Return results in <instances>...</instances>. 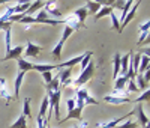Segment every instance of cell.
Masks as SVG:
<instances>
[{
    "mask_svg": "<svg viewBox=\"0 0 150 128\" xmlns=\"http://www.w3.org/2000/svg\"><path fill=\"white\" fill-rule=\"evenodd\" d=\"M102 8V5L99 3V2H92V0H87L86 2V9H87V14H90V15H96L99 9Z\"/></svg>",
    "mask_w": 150,
    "mask_h": 128,
    "instance_id": "17",
    "label": "cell"
},
{
    "mask_svg": "<svg viewBox=\"0 0 150 128\" xmlns=\"http://www.w3.org/2000/svg\"><path fill=\"white\" fill-rule=\"evenodd\" d=\"M86 54V53H84ZM84 54H80V56H75L74 59H71V60H66V62H63V63H59V65H54V69H59L60 71V68H74L75 65H78V63L84 59Z\"/></svg>",
    "mask_w": 150,
    "mask_h": 128,
    "instance_id": "7",
    "label": "cell"
},
{
    "mask_svg": "<svg viewBox=\"0 0 150 128\" xmlns=\"http://www.w3.org/2000/svg\"><path fill=\"white\" fill-rule=\"evenodd\" d=\"M0 98H3L6 102H9V101L12 99V95L8 92L6 79H5V77H0Z\"/></svg>",
    "mask_w": 150,
    "mask_h": 128,
    "instance_id": "16",
    "label": "cell"
},
{
    "mask_svg": "<svg viewBox=\"0 0 150 128\" xmlns=\"http://www.w3.org/2000/svg\"><path fill=\"white\" fill-rule=\"evenodd\" d=\"M112 11H114V9H112V6L101 8V9H99V12H98V14L95 15V20H99V18H102V17H107V15H110Z\"/></svg>",
    "mask_w": 150,
    "mask_h": 128,
    "instance_id": "27",
    "label": "cell"
},
{
    "mask_svg": "<svg viewBox=\"0 0 150 128\" xmlns=\"http://www.w3.org/2000/svg\"><path fill=\"white\" fill-rule=\"evenodd\" d=\"M42 77H44V80H45V83H47V84L53 80V75H51V72H42Z\"/></svg>",
    "mask_w": 150,
    "mask_h": 128,
    "instance_id": "36",
    "label": "cell"
},
{
    "mask_svg": "<svg viewBox=\"0 0 150 128\" xmlns=\"http://www.w3.org/2000/svg\"><path fill=\"white\" fill-rule=\"evenodd\" d=\"M137 127H138V122H135V121H132V119H126L123 124L117 125L116 128H137Z\"/></svg>",
    "mask_w": 150,
    "mask_h": 128,
    "instance_id": "30",
    "label": "cell"
},
{
    "mask_svg": "<svg viewBox=\"0 0 150 128\" xmlns=\"http://www.w3.org/2000/svg\"><path fill=\"white\" fill-rule=\"evenodd\" d=\"M66 104H68V112L74 110V109H75V98H69V99L66 101Z\"/></svg>",
    "mask_w": 150,
    "mask_h": 128,
    "instance_id": "34",
    "label": "cell"
},
{
    "mask_svg": "<svg viewBox=\"0 0 150 128\" xmlns=\"http://www.w3.org/2000/svg\"><path fill=\"white\" fill-rule=\"evenodd\" d=\"M104 101L108 104H125V102H131L132 98L131 97H112V95H107L104 97Z\"/></svg>",
    "mask_w": 150,
    "mask_h": 128,
    "instance_id": "12",
    "label": "cell"
},
{
    "mask_svg": "<svg viewBox=\"0 0 150 128\" xmlns=\"http://www.w3.org/2000/svg\"><path fill=\"white\" fill-rule=\"evenodd\" d=\"M135 80L138 82L135 86L138 87V91H143V89H149V71H146L144 74H137L135 75Z\"/></svg>",
    "mask_w": 150,
    "mask_h": 128,
    "instance_id": "8",
    "label": "cell"
},
{
    "mask_svg": "<svg viewBox=\"0 0 150 128\" xmlns=\"http://www.w3.org/2000/svg\"><path fill=\"white\" fill-rule=\"evenodd\" d=\"M93 75H95V62L90 60L89 63H87V67L81 71V74L78 75V79L75 80V82H72V84H74L75 87H83L87 82L92 79Z\"/></svg>",
    "mask_w": 150,
    "mask_h": 128,
    "instance_id": "2",
    "label": "cell"
},
{
    "mask_svg": "<svg viewBox=\"0 0 150 128\" xmlns=\"http://www.w3.org/2000/svg\"><path fill=\"white\" fill-rule=\"evenodd\" d=\"M41 47H38V45H35L33 42H27V48H26V53H24V57H36L38 54L41 53Z\"/></svg>",
    "mask_w": 150,
    "mask_h": 128,
    "instance_id": "15",
    "label": "cell"
},
{
    "mask_svg": "<svg viewBox=\"0 0 150 128\" xmlns=\"http://www.w3.org/2000/svg\"><path fill=\"white\" fill-rule=\"evenodd\" d=\"M24 75H26V72L20 71L15 77V84H14V99H18L20 97V89H21V84H23V80H24Z\"/></svg>",
    "mask_w": 150,
    "mask_h": 128,
    "instance_id": "13",
    "label": "cell"
},
{
    "mask_svg": "<svg viewBox=\"0 0 150 128\" xmlns=\"http://www.w3.org/2000/svg\"><path fill=\"white\" fill-rule=\"evenodd\" d=\"M72 29L71 27H68V26H65V29H63V35H62V39L59 41V44L53 48V51H51V57L54 59V60H59L60 57H62V50H63V44L68 41V38L72 35Z\"/></svg>",
    "mask_w": 150,
    "mask_h": 128,
    "instance_id": "3",
    "label": "cell"
},
{
    "mask_svg": "<svg viewBox=\"0 0 150 128\" xmlns=\"http://www.w3.org/2000/svg\"><path fill=\"white\" fill-rule=\"evenodd\" d=\"M47 107H48V98H47V95H45L44 99H42V104H41L39 114H38L39 118H44V121H45V116H47Z\"/></svg>",
    "mask_w": 150,
    "mask_h": 128,
    "instance_id": "28",
    "label": "cell"
},
{
    "mask_svg": "<svg viewBox=\"0 0 150 128\" xmlns=\"http://www.w3.org/2000/svg\"><path fill=\"white\" fill-rule=\"evenodd\" d=\"M77 99H81L83 102H84V106H87V104H98V101L95 99V98H92L90 97V94H89V91H87L86 87H78L77 91Z\"/></svg>",
    "mask_w": 150,
    "mask_h": 128,
    "instance_id": "5",
    "label": "cell"
},
{
    "mask_svg": "<svg viewBox=\"0 0 150 128\" xmlns=\"http://www.w3.org/2000/svg\"><path fill=\"white\" fill-rule=\"evenodd\" d=\"M149 56H141V60H140V67H138V72L137 74H144L146 71H149Z\"/></svg>",
    "mask_w": 150,
    "mask_h": 128,
    "instance_id": "26",
    "label": "cell"
},
{
    "mask_svg": "<svg viewBox=\"0 0 150 128\" xmlns=\"http://www.w3.org/2000/svg\"><path fill=\"white\" fill-rule=\"evenodd\" d=\"M140 3H141V2H135V3H134V6H132V9H131V11L128 12V15L125 17V20L122 21V24H120V33L123 32V29L126 27V26H128V24H129V23L132 21V18L135 17V12H137V9H138Z\"/></svg>",
    "mask_w": 150,
    "mask_h": 128,
    "instance_id": "9",
    "label": "cell"
},
{
    "mask_svg": "<svg viewBox=\"0 0 150 128\" xmlns=\"http://www.w3.org/2000/svg\"><path fill=\"white\" fill-rule=\"evenodd\" d=\"M110 17H111V24H112V29L114 30H117L119 33H120V21H119V18H117V15L114 14V11L110 14Z\"/></svg>",
    "mask_w": 150,
    "mask_h": 128,
    "instance_id": "29",
    "label": "cell"
},
{
    "mask_svg": "<svg viewBox=\"0 0 150 128\" xmlns=\"http://www.w3.org/2000/svg\"><path fill=\"white\" fill-rule=\"evenodd\" d=\"M47 128H51V127H50V125H47Z\"/></svg>",
    "mask_w": 150,
    "mask_h": 128,
    "instance_id": "37",
    "label": "cell"
},
{
    "mask_svg": "<svg viewBox=\"0 0 150 128\" xmlns=\"http://www.w3.org/2000/svg\"><path fill=\"white\" fill-rule=\"evenodd\" d=\"M87 15H89V14H87L86 6L78 8V9H75L71 15H68V17L63 20V24H65V26H68V27H71L74 32H75V30H78V29H81V27H84V29H86L84 20H86V17H87Z\"/></svg>",
    "mask_w": 150,
    "mask_h": 128,
    "instance_id": "1",
    "label": "cell"
},
{
    "mask_svg": "<svg viewBox=\"0 0 150 128\" xmlns=\"http://www.w3.org/2000/svg\"><path fill=\"white\" fill-rule=\"evenodd\" d=\"M44 11L47 12V15L51 14V15L56 17V18H60V17H62V12H60L59 9H56V3H54V2H45Z\"/></svg>",
    "mask_w": 150,
    "mask_h": 128,
    "instance_id": "14",
    "label": "cell"
},
{
    "mask_svg": "<svg viewBox=\"0 0 150 128\" xmlns=\"http://www.w3.org/2000/svg\"><path fill=\"white\" fill-rule=\"evenodd\" d=\"M21 54H23V45H17V47H14V48H11V51H9V53H6V56L0 60V62L11 60V59L18 60V59H21Z\"/></svg>",
    "mask_w": 150,
    "mask_h": 128,
    "instance_id": "10",
    "label": "cell"
},
{
    "mask_svg": "<svg viewBox=\"0 0 150 128\" xmlns=\"http://www.w3.org/2000/svg\"><path fill=\"white\" fill-rule=\"evenodd\" d=\"M128 83V77L126 75H120L116 79V83H114V91H125V86Z\"/></svg>",
    "mask_w": 150,
    "mask_h": 128,
    "instance_id": "21",
    "label": "cell"
},
{
    "mask_svg": "<svg viewBox=\"0 0 150 128\" xmlns=\"http://www.w3.org/2000/svg\"><path fill=\"white\" fill-rule=\"evenodd\" d=\"M23 114H24V116H26L27 119H30L32 116H30V98H26V99H24V110H23Z\"/></svg>",
    "mask_w": 150,
    "mask_h": 128,
    "instance_id": "31",
    "label": "cell"
},
{
    "mask_svg": "<svg viewBox=\"0 0 150 128\" xmlns=\"http://www.w3.org/2000/svg\"><path fill=\"white\" fill-rule=\"evenodd\" d=\"M149 98H150V91L147 89V91L144 92V94H141L137 99H134L132 102H143V101H146V102H149Z\"/></svg>",
    "mask_w": 150,
    "mask_h": 128,
    "instance_id": "33",
    "label": "cell"
},
{
    "mask_svg": "<svg viewBox=\"0 0 150 128\" xmlns=\"http://www.w3.org/2000/svg\"><path fill=\"white\" fill-rule=\"evenodd\" d=\"M54 69V65H44V63H33V71L38 72H51Z\"/></svg>",
    "mask_w": 150,
    "mask_h": 128,
    "instance_id": "23",
    "label": "cell"
},
{
    "mask_svg": "<svg viewBox=\"0 0 150 128\" xmlns=\"http://www.w3.org/2000/svg\"><path fill=\"white\" fill-rule=\"evenodd\" d=\"M132 6V2L131 0H128V2H125V5H123V8H122V18L119 20V21H123L125 20V17L128 15V12H129V8Z\"/></svg>",
    "mask_w": 150,
    "mask_h": 128,
    "instance_id": "32",
    "label": "cell"
},
{
    "mask_svg": "<svg viewBox=\"0 0 150 128\" xmlns=\"http://www.w3.org/2000/svg\"><path fill=\"white\" fill-rule=\"evenodd\" d=\"M132 54H134L132 51H129L128 54H125V56L120 59V75H126L128 68H129V57H131Z\"/></svg>",
    "mask_w": 150,
    "mask_h": 128,
    "instance_id": "18",
    "label": "cell"
},
{
    "mask_svg": "<svg viewBox=\"0 0 150 128\" xmlns=\"http://www.w3.org/2000/svg\"><path fill=\"white\" fill-rule=\"evenodd\" d=\"M18 62V68H20V71H23V72H27V71H33V63H30V62H27L26 59H18L17 60Z\"/></svg>",
    "mask_w": 150,
    "mask_h": 128,
    "instance_id": "22",
    "label": "cell"
},
{
    "mask_svg": "<svg viewBox=\"0 0 150 128\" xmlns=\"http://www.w3.org/2000/svg\"><path fill=\"white\" fill-rule=\"evenodd\" d=\"M149 27H150V23H149V21H146L144 24H141L140 27H138V32H140L138 45H141V44H143V41H144V38H147V35H149Z\"/></svg>",
    "mask_w": 150,
    "mask_h": 128,
    "instance_id": "20",
    "label": "cell"
},
{
    "mask_svg": "<svg viewBox=\"0 0 150 128\" xmlns=\"http://www.w3.org/2000/svg\"><path fill=\"white\" fill-rule=\"evenodd\" d=\"M36 124H38V128H47V124H45L44 118L38 116V118H36Z\"/></svg>",
    "mask_w": 150,
    "mask_h": 128,
    "instance_id": "35",
    "label": "cell"
},
{
    "mask_svg": "<svg viewBox=\"0 0 150 128\" xmlns=\"http://www.w3.org/2000/svg\"><path fill=\"white\" fill-rule=\"evenodd\" d=\"M44 5H45V2H41V0H38V2H32L30 8H29L26 12H24V17H32L38 9H42Z\"/></svg>",
    "mask_w": 150,
    "mask_h": 128,
    "instance_id": "19",
    "label": "cell"
},
{
    "mask_svg": "<svg viewBox=\"0 0 150 128\" xmlns=\"http://www.w3.org/2000/svg\"><path fill=\"white\" fill-rule=\"evenodd\" d=\"M71 72H72V68H66L63 71H59L57 77H59V83H60V87H68L72 84V80H71Z\"/></svg>",
    "mask_w": 150,
    "mask_h": 128,
    "instance_id": "6",
    "label": "cell"
},
{
    "mask_svg": "<svg viewBox=\"0 0 150 128\" xmlns=\"http://www.w3.org/2000/svg\"><path fill=\"white\" fill-rule=\"evenodd\" d=\"M120 53H116L114 54V60H112V65H114V72H112V79H117L119 77V72H120Z\"/></svg>",
    "mask_w": 150,
    "mask_h": 128,
    "instance_id": "24",
    "label": "cell"
},
{
    "mask_svg": "<svg viewBox=\"0 0 150 128\" xmlns=\"http://www.w3.org/2000/svg\"><path fill=\"white\" fill-rule=\"evenodd\" d=\"M134 114H135V110H131L126 116H120V118H116V119H112V121H108V122H99L95 128H116L117 125H120L123 121L129 119L131 116H134Z\"/></svg>",
    "mask_w": 150,
    "mask_h": 128,
    "instance_id": "4",
    "label": "cell"
},
{
    "mask_svg": "<svg viewBox=\"0 0 150 128\" xmlns=\"http://www.w3.org/2000/svg\"><path fill=\"white\" fill-rule=\"evenodd\" d=\"M9 128H27V118L21 113V114H20V118H18L14 124H12Z\"/></svg>",
    "mask_w": 150,
    "mask_h": 128,
    "instance_id": "25",
    "label": "cell"
},
{
    "mask_svg": "<svg viewBox=\"0 0 150 128\" xmlns=\"http://www.w3.org/2000/svg\"><path fill=\"white\" fill-rule=\"evenodd\" d=\"M135 113L138 114V125H141L143 128H149V118H147V114L144 113V109H143L141 104L137 106Z\"/></svg>",
    "mask_w": 150,
    "mask_h": 128,
    "instance_id": "11",
    "label": "cell"
}]
</instances>
